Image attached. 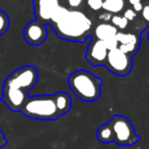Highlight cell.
Here are the masks:
<instances>
[{
    "mask_svg": "<svg viewBox=\"0 0 149 149\" xmlns=\"http://www.w3.org/2000/svg\"><path fill=\"white\" fill-rule=\"evenodd\" d=\"M9 17L5 11L0 9V36H3L9 29Z\"/></svg>",
    "mask_w": 149,
    "mask_h": 149,
    "instance_id": "cell-17",
    "label": "cell"
},
{
    "mask_svg": "<svg viewBox=\"0 0 149 149\" xmlns=\"http://www.w3.org/2000/svg\"><path fill=\"white\" fill-rule=\"evenodd\" d=\"M116 38L118 43V47L125 53L133 56L138 52L140 47V36L138 34L118 32Z\"/></svg>",
    "mask_w": 149,
    "mask_h": 149,
    "instance_id": "cell-10",
    "label": "cell"
},
{
    "mask_svg": "<svg viewBox=\"0 0 149 149\" xmlns=\"http://www.w3.org/2000/svg\"><path fill=\"white\" fill-rule=\"evenodd\" d=\"M87 5L94 11L102 9L103 0H87Z\"/></svg>",
    "mask_w": 149,
    "mask_h": 149,
    "instance_id": "cell-19",
    "label": "cell"
},
{
    "mask_svg": "<svg viewBox=\"0 0 149 149\" xmlns=\"http://www.w3.org/2000/svg\"><path fill=\"white\" fill-rule=\"evenodd\" d=\"M126 6V0H106L103 1L102 9L111 15H118L122 13Z\"/></svg>",
    "mask_w": 149,
    "mask_h": 149,
    "instance_id": "cell-14",
    "label": "cell"
},
{
    "mask_svg": "<svg viewBox=\"0 0 149 149\" xmlns=\"http://www.w3.org/2000/svg\"><path fill=\"white\" fill-rule=\"evenodd\" d=\"M113 131V142L120 146H132L140 140V137L136 134L132 122L126 116H114L109 122Z\"/></svg>",
    "mask_w": 149,
    "mask_h": 149,
    "instance_id": "cell-5",
    "label": "cell"
},
{
    "mask_svg": "<svg viewBox=\"0 0 149 149\" xmlns=\"http://www.w3.org/2000/svg\"><path fill=\"white\" fill-rule=\"evenodd\" d=\"M68 10H70V9H68L65 6H63V5L59 4L55 8V10L53 11V13H52L51 19H50L49 25L50 26H53L54 24L58 23V22H59L60 19H62L64 17H65V15L68 13Z\"/></svg>",
    "mask_w": 149,
    "mask_h": 149,
    "instance_id": "cell-15",
    "label": "cell"
},
{
    "mask_svg": "<svg viewBox=\"0 0 149 149\" xmlns=\"http://www.w3.org/2000/svg\"><path fill=\"white\" fill-rule=\"evenodd\" d=\"M124 17H126V19L128 22H133L137 17V13L132 8H127L124 11Z\"/></svg>",
    "mask_w": 149,
    "mask_h": 149,
    "instance_id": "cell-20",
    "label": "cell"
},
{
    "mask_svg": "<svg viewBox=\"0 0 149 149\" xmlns=\"http://www.w3.org/2000/svg\"><path fill=\"white\" fill-rule=\"evenodd\" d=\"M111 25H113L114 27L118 30H125L127 27H128L129 22L126 19V17L124 15H113L111 17Z\"/></svg>",
    "mask_w": 149,
    "mask_h": 149,
    "instance_id": "cell-16",
    "label": "cell"
},
{
    "mask_svg": "<svg viewBox=\"0 0 149 149\" xmlns=\"http://www.w3.org/2000/svg\"><path fill=\"white\" fill-rule=\"evenodd\" d=\"M103 1H106V0H103Z\"/></svg>",
    "mask_w": 149,
    "mask_h": 149,
    "instance_id": "cell-28",
    "label": "cell"
},
{
    "mask_svg": "<svg viewBox=\"0 0 149 149\" xmlns=\"http://www.w3.org/2000/svg\"><path fill=\"white\" fill-rule=\"evenodd\" d=\"M128 1V3L131 5V6H133V5L137 4V3H142L144 2V0H127Z\"/></svg>",
    "mask_w": 149,
    "mask_h": 149,
    "instance_id": "cell-26",
    "label": "cell"
},
{
    "mask_svg": "<svg viewBox=\"0 0 149 149\" xmlns=\"http://www.w3.org/2000/svg\"><path fill=\"white\" fill-rule=\"evenodd\" d=\"M51 27L61 39L83 43L91 36L92 21L84 13L74 9L68 10L63 19Z\"/></svg>",
    "mask_w": 149,
    "mask_h": 149,
    "instance_id": "cell-1",
    "label": "cell"
},
{
    "mask_svg": "<svg viewBox=\"0 0 149 149\" xmlns=\"http://www.w3.org/2000/svg\"><path fill=\"white\" fill-rule=\"evenodd\" d=\"M104 66L116 76L126 77L130 74L133 68L132 56L125 53L118 47L114 48L108 51Z\"/></svg>",
    "mask_w": 149,
    "mask_h": 149,
    "instance_id": "cell-6",
    "label": "cell"
},
{
    "mask_svg": "<svg viewBox=\"0 0 149 149\" xmlns=\"http://www.w3.org/2000/svg\"><path fill=\"white\" fill-rule=\"evenodd\" d=\"M143 3H144V2H142V3H137V4L133 5V6H132V9H133V10H134L136 13H141V10H142V8H143Z\"/></svg>",
    "mask_w": 149,
    "mask_h": 149,
    "instance_id": "cell-25",
    "label": "cell"
},
{
    "mask_svg": "<svg viewBox=\"0 0 149 149\" xmlns=\"http://www.w3.org/2000/svg\"><path fill=\"white\" fill-rule=\"evenodd\" d=\"M6 144H7L6 138H5V136H4V134H3L2 131L0 130V149H2V147L5 146Z\"/></svg>",
    "mask_w": 149,
    "mask_h": 149,
    "instance_id": "cell-24",
    "label": "cell"
},
{
    "mask_svg": "<svg viewBox=\"0 0 149 149\" xmlns=\"http://www.w3.org/2000/svg\"><path fill=\"white\" fill-rule=\"evenodd\" d=\"M140 13H141V17H142L143 21L146 23L147 26H149V0H144L143 8Z\"/></svg>",
    "mask_w": 149,
    "mask_h": 149,
    "instance_id": "cell-18",
    "label": "cell"
},
{
    "mask_svg": "<svg viewBox=\"0 0 149 149\" xmlns=\"http://www.w3.org/2000/svg\"><path fill=\"white\" fill-rule=\"evenodd\" d=\"M104 43H105V45L108 50H112V49H114V48H118V40H116V37L106 40V41H104Z\"/></svg>",
    "mask_w": 149,
    "mask_h": 149,
    "instance_id": "cell-21",
    "label": "cell"
},
{
    "mask_svg": "<svg viewBox=\"0 0 149 149\" xmlns=\"http://www.w3.org/2000/svg\"><path fill=\"white\" fill-rule=\"evenodd\" d=\"M21 112L27 118L39 120H55L60 116L53 95L29 96Z\"/></svg>",
    "mask_w": 149,
    "mask_h": 149,
    "instance_id": "cell-3",
    "label": "cell"
},
{
    "mask_svg": "<svg viewBox=\"0 0 149 149\" xmlns=\"http://www.w3.org/2000/svg\"><path fill=\"white\" fill-rule=\"evenodd\" d=\"M111 17H112V15L111 13H107V11H105V13H101V15H99V19H101L103 23H108V22L111 19Z\"/></svg>",
    "mask_w": 149,
    "mask_h": 149,
    "instance_id": "cell-23",
    "label": "cell"
},
{
    "mask_svg": "<svg viewBox=\"0 0 149 149\" xmlns=\"http://www.w3.org/2000/svg\"><path fill=\"white\" fill-rule=\"evenodd\" d=\"M118 32V29L111 24L101 23L96 26V28L94 29V38L101 41H106L110 38L116 37Z\"/></svg>",
    "mask_w": 149,
    "mask_h": 149,
    "instance_id": "cell-11",
    "label": "cell"
},
{
    "mask_svg": "<svg viewBox=\"0 0 149 149\" xmlns=\"http://www.w3.org/2000/svg\"><path fill=\"white\" fill-rule=\"evenodd\" d=\"M84 0H68V4L70 8H79Z\"/></svg>",
    "mask_w": 149,
    "mask_h": 149,
    "instance_id": "cell-22",
    "label": "cell"
},
{
    "mask_svg": "<svg viewBox=\"0 0 149 149\" xmlns=\"http://www.w3.org/2000/svg\"><path fill=\"white\" fill-rule=\"evenodd\" d=\"M108 51L109 50L107 49L104 41L92 37L91 42L89 43L87 48L86 58L95 68L99 65H104Z\"/></svg>",
    "mask_w": 149,
    "mask_h": 149,
    "instance_id": "cell-8",
    "label": "cell"
},
{
    "mask_svg": "<svg viewBox=\"0 0 149 149\" xmlns=\"http://www.w3.org/2000/svg\"><path fill=\"white\" fill-rule=\"evenodd\" d=\"M48 32L46 25L41 22L32 21L24 28V38L26 42L32 46H39L47 39Z\"/></svg>",
    "mask_w": 149,
    "mask_h": 149,
    "instance_id": "cell-7",
    "label": "cell"
},
{
    "mask_svg": "<svg viewBox=\"0 0 149 149\" xmlns=\"http://www.w3.org/2000/svg\"><path fill=\"white\" fill-rule=\"evenodd\" d=\"M96 137H97V140L99 142L104 143V144L113 142V131H112V128L109 123L102 125V126H100L98 128L97 133H96Z\"/></svg>",
    "mask_w": 149,
    "mask_h": 149,
    "instance_id": "cell-13",
    "label": "cell"
},
{
    "mask_svg": "<svg viewBox=\"0 0 149 149\" xmlns=\"http://www.w3.org/2000/svg\"><path fill=\"white\" fill-rule=\"evenodd\" d=\"M68 86L76 97L85 102H94L99 99L103 80L85 70L74 72L68 79Z\"/></svg>",
    "mask_w": 149,
    "mask_h": 149,
    "instance_id": "cell-2",
    "label": "cell"
},
{
    "mask_svg": "<svg viewBox=\"0 0 149 149\" xmlns=\"http://www.w3.org/2000/svg\"><path fill=\"white\" fill-rule=\"evenodd\" d=\"M39 78V74L35 66L25 65L13 72L4 80L3 89L29 93L31 89L36 86Z\"/></svg>",
    "mask_w": 149,
    "mask_h": 149,
    "instance_id": "cell-4",
    "label": "cell"
},
{
    "mask_svg": "<svg viewBox=\"0 0 149 149\" xmlns=\"http://www.w3.org/2000/svg\"><path fill=\"white\" fill-rule=\"evenodd\" d=\"M60 0H33L36 19L43 24H49L51 15L60 4Z\"/></svg>",
    "mask_w": 149,
    "mask_h": 149,
    "instance_id": "cell-9",
    "label": "cell"
},
{
    "mask_svg": "<svg viewBox=\"0 0 149 149\" xmlns=\"http://www.w3.org/2000/svg\"><path fill=\"white\" fill-rule=\"evenodd\" d=\"M147 40H148V42H149V31L147 32Z\"/></svg>",
    "mask_w": 149,
    "mask_h": 149,
    "instance_id": "cell-27",
    "label": "cell"
},
{
    "mask_svg": "<svg viewBox=\"0 0 149 149\" xmlns=\"http://www.w3.org/2000/svg\"><path fill=\"white\" fill-rule=\"evenodd\" d=\"M54 102L60 116L68 113L72 108V98L65 92H58L53 94Z\"/></svg>",
    "mask_w": 149,
    "mask_h": 149,
    "instance_id": "cell-12",
    "label": "cell"
}]
</instances>
